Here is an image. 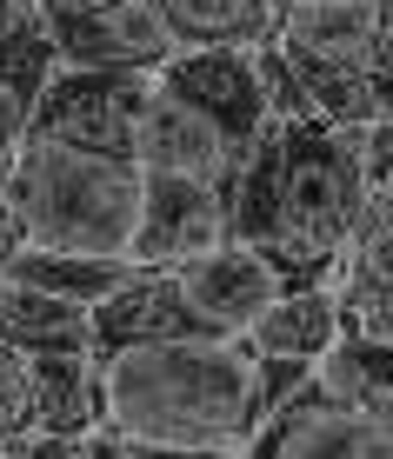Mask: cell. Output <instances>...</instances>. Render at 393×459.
I'll use <instances>...</instances> for the list:
<instances>
[{
	"mask_svg": "<svg viewBox=\"0 0 393 459\" xmlns=\"http://www.w3.org/2000/svg\"><path fill=\"white\" fill-rule=\"evenodd\" d=\"M307 367L260 359L247 340H134L93 353V426L140 446L240 453Z\"/></svg>",
	"mask_w": 393,
	"mask_h": 459,
	"instance_id": "obj_1",
	"label": "cell"
},
{
	"mask_svg": "<svg viewBox=\"0 0 393 459\" xmlns=\"http://www.w3.org/2000/svg\"><path fill=\"white\" fill-rule=\"evenodd\" d=\"M140 160L120 153L67 147L47 134H21L0 180V240L13 247H67V253H107L134 260L140 233Z\"/></svg>",
	"mask_w": 393,
	"mask_h": 459,
	"instance_id": "obj_2",
	"label": "cell"
},
{
	"mask_svg": "<svg viewBox=\"0 0 393 459\" xmlns=\"http://www.w3.org/2000/svg\"><path fill=\"white\" fill-rule=\"evenodd\" d=\"M367 160L360 126L320 114H274V186H266V240L274 253L334 280L360 213H367Z\"/></svg>",
	"mask_w": 393,
	"mask_h": 459,
	"instance_id": "obj_3",
	"label": "cell"
},
{
	"mask_svg": "<svg viewBox=\"0 0 393 459\" xmlns=\"http://www.w3.org/2000/svg\"><path fill=\"white\" fill-rule=\"evenodd\" d=\"M266 47H274L280 67L293 74L307 114H320L334 126L380 120V100H373V0L280 13Z\"/></svg>",
	"mask_w": 393,
	"mask_h": 459,
	"instance_id": "obj_4",
	"label": "cell"
},
{
	"mask_svg": "<svg viewBox=\"0 0 393 459\" xmlns=\"http://www.w3.org/2000/svg\"><path fill=\"white\" fill-rule=\"evenodd\" d=\"M147 100H153V67H54L47 87L34 93L27 134L140 160Z\"/></svg>",
	"mask_w": 393,
	"mask_h": 459,
	"instance_id": "obj_5",
	"label": "cell"
},
{
	"mask_svg": "<svg viewBox=\"0 0 393 459\" xmlns=\"http://www.w3.org/2000/svg\"><path fill=\"white\" fill-rule=\"evenodd\" d=\"M240 459H393V433L313 373L266 413V426L240 446Z\"/></svg>",
	"mask_w": 393,
	"mask_h": 459,
	"instance_id": "obj_6",
	"label": "cell"
},
{
	"mask_svg": "<svg viewBox=\"0 0 393 459\" xmlns=\"http://www.w3.org/2000/svg\"><path fill=\"white\" fill-rule=\"evenodd\" d=\"M60 67H161L174 54V27L153 0H114V7H74V0H34Z\"/></svg>",
	"mask_w": 393,
	"mask_h": 459,
	"instance_id": "obj_7",
	"label": "cell"
},
{
	"mask_svg": "<svg viewBox=\"0 0 393 459\" xmlns=\"http://www.w3.org/2000/svg\"><path fill=\"white\" fill-rule=\"evenodd\" d=\"M140 180H147L140 233H134L140 266H180L194 253L233 240V207H227L220 186L194 180V173H161V167H140Z\"/></svg>",
	"mask_w": 393,
	"mask_h": 459,
	"instance_id": "obj_8",
	"label": "cell"
},
{
	"mask_svg": "<svg viewBox=\"0 0 393 459\" xmlns=\"http://www.w3.org/2000/svg\"><path fill=\"white\" fill-rule=\"evenodd\" d=\"M340 333H347V313H340L334 280H313V287L280 293L274 307L247 326V346H254L260 359H293V367L320 373V359L334 353Z\"/></svg>",
	"mask_w": 393,
	"mask_h": 459,
	"instance_id": "obj_9",
	"label": "cell"
},
{
	"mask_svg": "<svg viewBox=\"0 0 393 459\" xmlns=\"http://www.w3.org/2000/svg\"><path fill=\"white\" fill-rule=\"evenodd\" d=\"M0 273L21 280L34 293H54V299H74V307H100L114 299L127 280L140 273V260H107V253H67V247H13L0 260Z\"/></svg>",
	"mask_w": 393,
	"mask_h": 459,
	"instance_id": "obj_10",
	"label": "cell"
},
{
	"mask_svg": "<svg viewBox=\"0 0 393 459\" xmlns=\"http://www.w3.org/2000/svg\"><path fill=\"white\" fill-rule=\"evenodd\" d=\"M0 340L21 346V353H93V313L74 307V299H54V293H34L21 280L0 273Z\"/></svg>",
	"mask_w": 393,
	"mask_h": 459,
	"instance_id": "obj_11",
	"label": "cell"
},
{
	"mask_svg": "<svg viewBox=\"0 0 393 459\" xmlns=\"http://www.w3.org/2000/svg\"><path fill=\"white\" fill-rule=\"evenodd\" d=\"M180 47H260L274 34V0H153Z\"/></svg>",
	"mask_w": 393,
	"mask_h": 459,
	"instance_id": "obj_12",
	"label": "cell"
},
{
	"mask_svg": "<svg viewBox=\"0 0 393 459\" xmlns=\"http://www.w3.org/2000/svg\"><path fill=\"white\" fill-rule=\"evenodd\" d=\"M320 379L340 393V400H354L360 413H373L393 433V340L347 326V333L334 340V353L320 359Z\"/></svg>",
	"mask_w": 393,
	"mask_h": 459,
	"instance_id": "obj_13",
	"label": "cell"
},
{
	"mask_svg": "<svg viewBox=\"0 0 393 459\" xmlns=\"http://www.w3.org/2000/svg\"><path fill=\"white\" fill-rule=\"evenodd\" d=\"M40 433V373L34 353L0 340V439H27Z\"/></svg>",
	"mask_w": 393,
	"mask_h": 459,
	"instance_id": "obj_14",
	"label": "cell"
},
{
	"mask_svg": "<svg viewBox=\"0 0 393 459\" xmlns=\"http://www.w3.org/2000/svg\"><path fill=\"white\" fill-rule=\"evenodd\" d=\"M373 100L393 120V0H373Z\"/></svg>",
	"mask_w": 393,
	"mask_h": 459,
	"instance_id": "obj_15",
	"label": "cell"
},
{
	"mask_svg": "<svg viewBox=\"0 0 393 459\" xmlns=\"http://www.w3.org/2000/svg\"><path fill=\"white\" fill-rule=\"evenodd\" d=\"M13 459H87V439H67V433H27V439H13Z\"/></svg>",
	"mask_w": 393,
	"mask_h": 459,
	"instance_id": "obj_16",
	"label": "cell"
},
{
	"mask_svg": "<svg viewBox=\"0 0 393 459\" xmlns=\"http://www.w3.org/2000/svg\"><path fill=\"white\" fill-rule=\"evenodd\" d=\"M134 459H240V453H220V446H140V439H127Z\"/></svg>",
	"mask_w": 393,
	"mask_h": 459,
	"instance_id": "obj_17",
	"label": "cell"
},
{
	"mask_svg": "<svg viewBox=\"0 0 393 459\" xmlns=\"http://www.w3.org/2000/svg\"><path fill=\"white\" fill-rule=\"evenodd\" d=\"M280 13H301V7H340V0H274Z\"/></svg>",
	"mask_w": 393,
	"mask_h": 459,
	"instance_id": "obj_18",
	"label": "cell"
},
{
	"mask_svg": "<svg viewBox=\"0 0 393 459\" xmlns=\"http://www.w3.org/2000/svg\"><path fill=\"white\" fill-rule=\"evenodd\" d=\"M0 459H13V439H0Z\"/></svg>",
	"mask_w": 393,
	"mask_h": 459,
	"instance_id": "obj_19",
	"label": "cell"
}]
</instances>
